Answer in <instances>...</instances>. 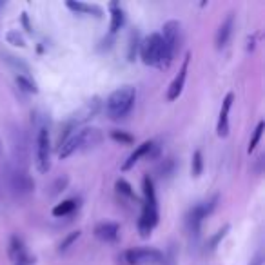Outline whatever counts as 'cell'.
<instances>
[{
	"label": "cell",
	"mask_w": 265,
	"mask_h": 265,
	"mask_svg": "<svg viewBox=\"0 0 265 265\" xmlns=\"http://www.w3.org/2000/svg\"><path fill=\"white\" fill-rule=\"evenodd\" d=\"M144 189V202H142V213L138 218V233L142 238H149L154 227L158 225V200L154 191V182L151 176H144L142 180Z\"/></svg>",
	"instance_id": "6da1fadb"
},
{
	"label": "cell",
	"mask_w": 265,
	"mask_h": 265,
	"mask_svg": "<svg viewBox=\"0 0 265 265\" xmlns=\"http://www.w3.org/2000/svg\"><path fill=\"white\" fill-rule=\"evenodd\" d=\"M136 102V89L133 86H122L109 94L105 100V115L111 120H124L133 111Z\"/></svg>",
	"instance_id": "7a4b0ae2"
},
{
	"label": "cell",
	"mask_w": 265,
	"mask_h": 265,
	"mask_svg": "<svg viewBox=\"0 0 265 265\" xmlns=\"http://www.w3.org/2000/svg\"><path fill=\"white\" fill-rule=\"evenodd\" d=\"M100 142H102V133L98 129H93V127L78 129L59 147V158L60 160H66V158H69L77 151L91 149L94 145H98Z\"/></svg>",
	"instance_id": "3957f363"
},
{
	"label": "cell",
	"mask_w": 265,
	"mask_h": 265,
	"mask_svg": "<svg viewBox=\"0 0 265 265\" xmlns=\"http://www.w3.org/2000/svg\"><path fill=\"white\" fill-rule=\"evenodd\" d=\"M140 57L145 66H154V68H169V60L166 55V45H164L162 35L160 33H151L145 36L140 44Z\"/></svg>",
	"instance_id": "277c9868"
},
{
	"label": "cell",
	"mask_w": 265,
	"mask_h": 265,
	"mask_svg": "<svg viewBox=\"0 0 265 265\" xmlns=\"http://www.w3.org/2000/svg\"><path fill=\"white\" fill-rule=\"evenodd\" d=\"M218 202H220V196L215 194V196L205 200V202L196 203V205L187 213V216H185V227H187L189 236H191L193 240L200 238V227H202L203 218H207V216L215 211Z\"/></svg>",
	"instance_id": "5b68a950"
},
{
	"label": "cell",
	"mask_w": 265,
	"mask_h": 265,
	"mask_svg": "<svg viewBox=\"0 0 265 265\" xmlns=\"http://www.w3.org/2000/svg\"><path fill=\"white\" fill-rule=\"evenodd\" d=\"M6 180H8L9 191L17 196H26L35 189V180L27 175L26 167L8 166L6 169Z\"/></svg>",
	"instance_id": "8992f818"
},
{
	"label": "cell",
	"mask_w": 265,
	"mask_h": 265,
	"mask_svg": "<svg viewBox=\"0 0 265 265\" xmlns=\"http://www.w3.org/2000/svg\"><path fill=\"white\" fill-rule=\"evenodd\" d=\"M36 169L38 173L45 175L51 169V136L47 124H40L36 131Z\"/></svg>",
	"instance_id": "52a82bcc"
},
{
	"label": "cell",
	"mask_w": 265,
	"mask_h": 265,
	"mask_svg": "<svg viewBox=\"0 0 265 265\" xmlns=\"http://www.w3.org/2000/svg\"><path fill=\"white\" fill-rule=\"evenodd\" d=\"M124 258L129 265H166V254L153 247L129 249Z\"/></svg>",
	"instance_id": "ba28073f"
},
{
	"label": "cell",
	"mask_w": 265,
	"mask_h": 265,
	"mask_svg": "<svg viewBox=\"0 0 265 265\" xmlns=\"http://www.w3.org/2000/svg\"><path fill=\"white\" fill-rule=\"evenodd\" d=\"M164 33H162V40L166 45V55L167 60L173 62L176 51L180 49V44H182V26H180L178 20H169V22L164 24Z\"/></svg>",
	"instance_id": "9c48e42d"
},
{
	"label": "cell",
	"mask_w": 265,
	"mask_h": 265,
	"mask_svg": "<svg viewBox=\"0 0 265 265\" xmlns=\"http://www.w3.org/2000/svg\"><path fill=\"white\" fill-rule=\"evenodd\" d=\"M100 109H102V100H100L98 96H93V98H91L89 102H86V105H84L80 111L75 113L66 124H68L73 131H78V126H82V124H86L91 118L96 117L100 113Z\"/></svg>",
	"instance_id": "30bf717a"
},
{
	"label": "cell",
	"mask_w": 265,
	"mask_h": 265,
	"mask_svg": "<svg viewBox=\"0 0 265 265\" xmlns=\"http://www.w3.org/2000/svg\"><path fill=\"white\" fill-rule=\"evenodd\" d=\"M189 60H191V55H185L184 62H182V68H180L178 75L175 77V80L171 82V86H169V89H167V100L169 102H173V100H176L182 94V91H184V84H185V78H187V69H189Z\"/></svg>",
	"instance_id": "8fae6325"
},
{
	"label": "cell",
	"mask_w": 265,
	"mask_h": 265,
	"mask_svg": "<svg viewBox=\"0 0 265 265\" xmlns=\"http://www.w3.org/2000/svg\"><path fill=\"white\" fill-rule=\"evenodd\" d=\"M234 102V94L227 93V96L222 102V109H220V117H218V124H216V135L220 138H225L229 135V111L233 108Z\"/></svg>",
	"instance_id": "7c38bea8"
},
{
	"label": "cell",
	"mask_w": 265,
	"mask_h": 265,
	"mask_svg": "<svg viewBox=\"0 0 265 265\" xmlns=\"http://www.w3.org/2000/svg\"><path fill=\"white\" fill-rule=\"evenodd\" d=\"M153 145H154L153 140H145V142H142V144H140L138 147L129 154V158H127L126 162L122 164V171H129V169H133V167L140 162V158H149V154H151V151H153Z\"/></svg>",
	"instance_id": "4fadbf2b"
},
{
	"label": "cell",
	"mask_w": 265,
	"mask_h": 265,
	"mask_svg": "<svg viewBox=\"0 0 265 265\" xmlns=\"http://www.w3.org/2000/svg\"><path fill=\"white\" fill-rule=\"evenodd\" d=\"M94 236L105 243H113L120 238V225L115 222H103L94 227Z\"/></svg>",
	"instance_id": "5bb4252c"
},
{
	"label": "cell",
	"mask_w": 265,
	"mask_h": 265,
	"mask_svg": "<svg viewBox=\"0 0 265 265\" xmlns=\"http://www.w3.org/2000/svg\"><path fill=\"white\" fill-rule=\"evenodd\" d=\"M233 29H234V13H229L225 17V20L220 24L218 31H216V49H224L225 45L229 44L231 40V35H233Z\"/></svg>",
	"instance_id": "9a60e30c"
},
{
	"label": "cell",
	"mask_w": 265,
	"mask_h": 265,
	"mask_svg": "<svg viewBox=\"0 0 265 265\" xmlns=\"http://www.w3.org/2000/svg\"><path fill=\"white\" fill-rule=\"evenodd\" d=\"M66 6H68L71 11H75L77 15H93V17L96 18H102L103 11L100 6H94V4H86V2H73V0H68L66 2Z\"/></svg>",
	"instance_id": "2e32d148"
},
{
	"label": "cell",
	"mask_w": 265,
	"mask_h": 265,
	"mask_svg": "<svg viewBox=\"0 0 265 265\" xmlns=\"http://www.w3.org/2000/svg\"><path fill=\"white\" fill-rule=\"evenodd\" d=\"M109 9H111V35H115L126 24V11L120 6V2H111Z\"/></svg>",
	"instance_id": "e0dca14e"
},
{
	"label": "cell",
	"mask_w": 265,
	"mask_h": 265,
	"mask_svg": "<svg viewBox=\"0 0 265 265\" xmlns=\"http://www.w3.org/2000/svg\"><path fill=\"white\" fill-rule=\"evenodd\" d=\"M24 254H27V249H26V243L20 236L13 234L11 238H9V258L13 260V263L18 260V258H22Z\"/></svg>",
	"instance_id": "ac0fdd59"
},
{
	"label": "cell",
	"mask_w": 265,
	"mask_h": 265,
	"mask_svg": "<svg viewBox=\"0 0 265 265\" xmlns=\"http://www.w3.org/2000/svg\"><path fill=\"white\" fill-rule=\"evenodd\" d=\"M78 207V200L77 198H69V200H64V202L57 203V205L53 207V216H57V218H62V216H68L71 215L75 209Z\"/></svg>",
	"instance_id": "d6986e66"
},
{
	"label": "cell",
	"mask_w": 265,
	"mask_h": 265,
	"mask_svg": "<svg viewBox=\"0 0 265 265\" xmlns=\"http://www.w3.org/2000/svg\"><path fill=\"white\" fill-rule=\"evenodd\" d=\"M140 44H142V38H140L138 29H135V31L131 33L129 45H127V60H129V62H135L136 53L140 51Z\"/></svg>",
	"instance_id": "ffe728a7"
},
{
	"label": "cell",
	"mask_w": 265,
	"mask_h": 265,
	"mask_svg": "<svg viewBox=\"0 0 265 265\" xmlns=\"http://www.w3.org/2000/svg\"><path fill=\"white\" fill-rule=\"evenodd\" d=\"M229 229H231V225H224V227H222L220 231H216V233L213 234L211 238L207 240L205 251H207V252H213V251H215V249L218 247V245H220L222 240L225 238V234L229 233Z\"/></svg>",
	"instance_id": "44dd1931"
},
{
	"label": "cell",
	"mask_w": 265,
	"mask_h": 265,
	"mask_svg": "<svg viewBox=\"0 0 265 265\" xmlns=\"http://www.w3.org/2000/svg\"><path fill=\"white\" fill-rule=\"evenodd\" d=\"M2 59L6 60V62L11 66V68L15 69V71L22 73V75H27L29 73V66H27L24 60H20L18 57H15V55H9V53H2Z\"/></svg>",
	"instance_id": "7402d4cb"
},
{
	"label": "cell",
	"mask_w": 265,
	"mask_h": 265,
	"mask_svg": "<svg viewBox=\"0 0 265 265\" xmlns=\"http://www.w3.org/2000/svg\"><path fill=\"white\" fill-rule=\"evenodd\" d=\"M115 187H117V193L120 194V196L127 198V200H135V202L138 200V198H136V194H135V191H133V187H131V184L127 182V180L118 178L117 184H115Z\"/></svg>",
	"instance_id": "603a6c76"
},
{
	"label": "cell",
	"mask_w": 265,
	"mask_h": 265,
	"mask_svg": "<svg viewBox=\"0 0 265 265\" xmlns=\"http://www.w3.org/2000/svg\"><path fill=\"white\" fill-rule=\"evenodd\" d=\"M17 84L20 86V89L27 91V93H38V87H36V82L31 80L29 75H17Z\"/></svg>",
	"instance_id": "cb8c5ba5"
},
{
	"label": "cell",
	"mask_w": 265,
	"mask_h": 265,
	"mask_svg": "<svg viewBox=\"0 0 265 265\" xmlns=\"http://www.w3.org/2000/svg\"><path fill=\"white\" fill-rule=\"evenodd\" d=\"M202 171H203V154L202 151H194L193 160H191V175L194 178H198V176L202 175Z\"/></svg>",
	"instance_id": "d4e9b609"
},
{
	"label": "cell",
	"mask_w": 265,
	"mask_h": 265,
	"mask_svg": "<svg viewBox=\"0 0 265 265\" xmlns=\"http://www.w3.org/2000/svg\"><path fill=\"white\" fill-rule=\"evenodd\" d=\"M80 234H82L80 231H73V233H69L68 236H66V238L59 243V252H68L69 249L77 243V240L80 238Z\"/></svg>",
	"instance_id": "484cf974"
},
{
	"label": "cell",
	"mask_w": 265,
	"mask_h": 265,
	"mask_svg": "<svg viewBox=\"0 0 265 265\" xmlns=\"http://www.w3.org/2000/svg\"><path fill=\"white\" fill-rule=\"evenodd\" d=\"M111 138L115 140V142H120V144L124 145H129L135 142V136L129 135V133H126V131H111Z\"/></svg>",
	"instance_id": "4316f807"
},
{
	"label": "cell",
	"mask_w": 265,
	"mask_h": 265,
	"mask_svg": "<svg viewBox=\"0 0 265 265\" xmlns=\"http://www.w3.org/2000/svg\"><path fill=\"white\" fill-rule=\"evenodd\" d=\"M68 184H69V178L68 176H60V178H57L53 182V185H51V196H57L59 193H62L64 189L68 187Z\"/></svg>",
	"instance_id": "83f0119b"
},
{
	"label": "cell",
	"mask_w": 265,
	"mask_h": 265,
	"mask_svg": "<svg viewBox=\"0 0 265 265\" xmlns=\"http://www.w3.org/2000/svg\"><path fill=\"white\" fill-rule=\"evenodd\" d=\"M263 127H265V124L263 122H260L256 126V129H254V133H252V138H251V142H249V153H252L254 149H256V145H258V142H260V138H261V133H263Z\"/></svg>",
	"instance_id": "f1b7e54d"
},
{
	"label": "cell",
	"mask_w": 265,
	"mask_h": 265,
	"mask_svg": "<svg viewBox=\"0 0 265 265\" xmlns=\"http://www.w3.org/2000/svg\"><path fill=\"white\" fill-rule=\"evenodd\" d=\"M8 42L13 45H18V47H26V40H24V36L20 35L18 31H9L8 33Z\"/></svg>",
	"instance_id": "f546056e"
},
{
	"label": "cell",
	"mask_w": 265,
	"mask_h": 265,
	"mask_svg": "<svg viewBox=\"0 0 265 265\" xmlns=\"http://www.w3.org/2000/svg\"><path fill=\"white\" fill-rule=\"evenodd\" d=\"M173 171H175V160L173 158H167V160H164V166L160 167V173H162V176H171Z\"/></svg>",
	"instance_id": "4dcf8cb0"
},
{
	"label": "cell",
	"mask_w": 265,
	"mask_h": 265,
	"mask_svg": "<svg viewBox=\"0 0 265 265\" xmlns=\"http://www.w3.org/2000/svg\"><path fill=\"white\" fill-rule=\"evenodd\" d=\"M13 265H35V256H31V254L27 252V254H24L22 258H18Z\"/></svg>",
	"instance_id": "1f68e13d"
},
{
	"label": "cell",
	"mask_w": 265,
	"mask_h": 265,
	"mask_svg": "<svg viewBox=\"0 0 265 265\" xmlns=\"http://www.w3.org/2000/svg\"><path fill=\"white\" fill-rule=\"evenodd\" d=\"M20 20H22V26L26 27V31H27V33H31V35H33V26L29 24V18H27V13H22Z\"/></svg>",
	"instance_id": "d6a6232c"
},
{
	"label": "cell",
	"mask_w": 265,
	"mask_h": 265,
	"mask_svg": "<svg viewBox=\"0 0 265 265\" xmlns=\"http://www.w3.org/2000/svg\"><path fill=\"white\" fill-rule=\"evenodd\" d=\"M254 40H256V35H254V36H249V45H247L249 49H254Z\"/></svg>",
	"instance_id": "836d02e7"
}]
</instances>
